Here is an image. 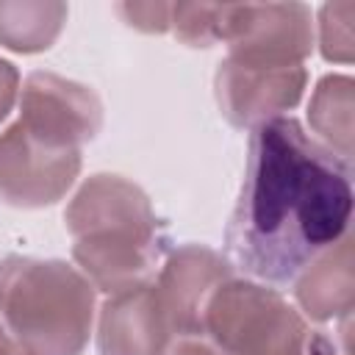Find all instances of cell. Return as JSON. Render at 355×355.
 <instances>
[{"label":"cell","mask_w":355,"mask_h":355,"mask_svg":"<svg viewBox=\"0 0 355 355\" xmlns=\"http://www.w3.org/2000/svg\"><path fill=\"white\" fill-rule=\"evenodd\" d=\"M116 11L125 17L128 25L141 31H166L169 28V6L166 3H122Z\"/></svg>","instance_id":"cell-16"},{"label":"cell","mask_w":355,"mask_h":355,"mask_svg":"<svg viewBox=\"0 0 355 355\" xmlns=\"http://www.w3.org/2000/svg\"><path fill=\"white\" fill-rule=\"evenodd\" d=\"M72 255L108 294L150 283L166 239L144 191L116 175H94L67 208Z\"/></svg>","instance_id":"cell-2"},{"label":"cell","mask_w":355,"mask_h":355,"mask_svg":"<svg viewBox=\"0 0 355 355\" xmlns=\"http://www.w3.org/2000/svg\"><path fill=\"white\" fill-rule=\"evenodd\" d=\"M352 17H355V3H327L319 11L322 22V53L330 61H352Z\"/></svg>","instance_id":"cell-15"},{"label":"cell","mask_w":355,"mask_h":355,"mask_svg":"<svg viewBox=\"0 0 355 355\" xmlns=\"http://www.w3.org/2000/svg\"><path fill=\"white\" fill-rule=\"evenodd\" d=\"M80 169L78 150L47 147L14 122L0 136V200L11 205L55 202Z\"/></svg>","instance_id":"cell-7"},{"label":"cell","mask_w":355,"mask_h":355,"mask_svg":"<svg viewBox=\"0 0 355 355\" xmlns=\"http://www.w3.org/2000/svg\"><path fill=\"white\" fill-rule=\"evenodd\" d=\"M92 308V283L64 261L0 258V316L31 355H80Z\"/></svg>","instance_id":"cell-3"},{"label":"cell","mask_w":355,"mask_h":355,"mask_svg":"<svg viewBox=\"0 0 355 355\" xmlns=\"http://www.w3.org/2000/svg\"><path fill=\"white\" fill-rule=\"evenodd\" d=\"M297 283V300L311 319H330L349 313L352 308V269H349V239L344 236L333 250L319 255Z\"/></svg>","instance_id":"cell-11"},{"label":"cell","mask_w":355,"mask_h":355,"mask_svg":"<svg viewBox=\"0 0 355 355\" xmlns=\"http://www.w3.org/2000/svg\"><path fill=\"white\" fill-rule=\"evenodd\" d=\"M64 19V3H0V44L19 53L47 50Z\"/></svg>","instance_id":"cell-12"},{"label":"cell","mask_w":355,"mask_h":355,"mask_svg":"<svg viewBox=\"0 0 355 355\" xmlns=\"http://www.w3.org/2000/svg\"><path fill=\"white\" fill-rule=\"evenodd\" d=\"M311 125L330 141L341 158L349 161V136H352V80L344 75H327L311 103Z\"/></svg>","instance_id":"cell-13"},{"label":"cell","mask_w":355,"mask_h":355,"mask_svg":"<svg viewBox=\"0 0 355 355\" xmlns=\"http://www.w3.org/2000/svg\"><path fill=\"white\" fill-rule=\"evenodd\" d=\"M305 89V69H247L233 61H222L216 69V97L222 114L233 125L263 122L272 114L291 108Z\"/></svg>","instance_id":"cell-9"},{"label":"cell","mask_w":355,"mask_h":355,"mask_svg":"<svg viewBox=\"0 0 355 355\" xmlns=\"http://www.w3.org/2000/svg\"><path fill=\"white\" fill-rule=\"evenodd\" d=\"M349 161L305 133L291 116L252 128L244 180L225 230L227 263L286 286L349 227Z\"/></svg>","instance_id":"cell-1"},{"label":"cell","mask_w":355,"mask_h":355,"mask_svg":"<svg viewBox=\"0 0 355 355\" xmlns=\"http://www.w3.org/2000/svg\"><path fill=\"white\" fill-rule=\"evenodd\" d=\"M219 14H222V6L178 3V6H169V28L180 42L191 47H208L219 39Z\"/></svg>","instance_id":"cell-14"},{"label":"cell","mask_w":355,"mask_h":355,"mask_svg":"<svg viewBox=\"0 0 355 355\" xmlns=\"http://www.w3.org/2000/svg\"><path fill=\"white\" fill-rule=\"evenodd\" d=\"M230 280V263L216 252L189 244L180 247L153 286L158 308L172 336H200L208 297Z\"/></svg>","instance_id":"cell-8"},{"label":"cell","mask_w":355,"mask_h":355,"mask_svg":"<svg viewBox=\"0 0 355 355\" xmlns=\"http://www.w3.org/2000/svg\"><path fill=\"white\" fill-rule=\"evenodd\" d=\"M219 39L230 44L227 61L247 69L300 67L311 53V8L286 6H222Z\"/></svg>","instance_id":"cell-5"},{"label":"cell","mask_w":355,"mask_h":355,"mask_svg":"<svg viewBox=\"0 0 355 355\" xmlns=\"http://www.w3.org/2000/svg\"><path fill=\"white\" fill-rule=\"evenodd\" d=\"M3 338H6V333H3V327H0V341H3Z\"/></svg>","instance_id":"cell-20"},{"label":"cell","mask_w":355,"mask_h":355,"mask_svg":"<svg viewBox=\"0 0 355 355\" xmlns=\"http://www.w3.org/2000/svg\"><path fill=\"white\" fill-rule=\"evenodd\" d=\"M169 324L150 283L111 294L100 316V355H164Z\"/></svg>","instance_id":"cell-10"},{"label":"cell","mask_w":355,"mask_h":355,"mask_svg":"<svg viewBox=\"0 0 355 355\" xmlns=\"http://www.w3.org/2000/svg\"><path fill=\"white\" fill-rule=\"evenodd\" d=\"M17 80H19V75H17L14 64H8V61L0 58V119L8 114V108H11V103H14Z\"/></svg>","instance_id":"cell-17"},{"label":"cell","mask_w":355,"mask_h":355,"mask_svg":"<svg viewBox=\"0 0 355 355\" xmlns=\"http://www.w3.org/2000/svg\"><path fill=\"white\" fill-rule=\"evenodd\" d=\"M0 355H31V352H28V349H22L19 344H14V341L3 338V341H0Z\"/></svg>","instance_id":"cell-19"},{"label":"cell","mask_w":355,"mask_h":355,"mask_svg":"<svg viewBox=\"0 0 355 355\" xmlns=\"http://www.w3.org/2000/svg\"><path fill=\"white\" fill-rule=\"evenodd\" d=\"M164 355H216L205 341H200V336H180L175 344L166 347Z\"/></svg>","instance_id":"cell-18"},{"label":"cell","mask_w":355,"mask_h":355,"mask_svg":"<svg viewBox=\"0 0 355 355\" xmlns=\"http://www.w3.org/2000/svg\"><path fill=\"white\" fill-rule=\"evenodd\" d=\"M17 122L47 147L78 150V144L92 139L100 128V103L94 92L80 83L53 72H33L25 80Z\"/></svg>","instance_id":"cell-6"},{"label":"cell","mask_w":355,"mask_h":355,"mask_svg":"<svg viewBox=\"0 0 355 355\" xmlns=\"http://www.w3.org/2000/svg\"><path fill=\"white\" fill-rule=\"evenodd\" d=\"M202 333L222 355H311L313 333L272 288L225 280L205 302Z\"/></svg>","instance_id":"cell-4"}]
</instances>
